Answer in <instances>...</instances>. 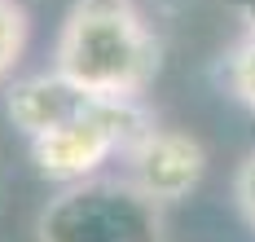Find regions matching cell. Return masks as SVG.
I'll return each mask as SVG.
<instances>
[{
	"mask_svg": "<svg viewBox=\"0 0 255 242\" xmlns=\"http://www.w3.org/2000/svg\"><path fill=\"white\" fill-rule=\"evenodd\" d=\"M26 40H31L26 9L18 0H0V84L18 71V62L26 53Z\"/></svg>",
	"mask_w": 255,
	"mask_h": 242,
	"instance_id": "cell-6",
	"label": "cell"
},
{
	"mask_svg": "<svg viewBox=\"0 0 255 242\" xmlns=\"http://www.w3.org/2000/svg\"><path fill=\"white\" fill-rule=\"evenodd\" d=\"M233 4V13L247 22V31H255V0H229Z\"/></svg>",
	"mask_w": 255,
	"mask_h": 242,
	"instance_id": "cell-9",
	"label": "cell"
},
{
	"mask_svg": "<svg viewBox=\"0 0 255 242\" xmlns=\"http://www.w3.org/2000/svg\"><path fill=\"white\" fill-rule=\"evenodd\" d=\"M124 163H128V181L150 203L167 207V203H180L203 181L207 154L189 132H172V128H154L150 123L124 150Z\"/></svg>",
	"mask_w": 255,
	"mask_h": 242,
	"instance_id": "cell-4",
	"label": "cell"
},
{
	"mask_svg": "<svg viewBox=\"0 0 255 242\" xmlns=\"http://www.w3.org/2000/svg\"><path fill=\"white\" fill-rule=\"evenodd\" d=\"M233 203H238L242 220L255 229V150L238 163V172H233Z\"/></svg>",
	"mask_w": 255,
	"mask_h": 242,
	"instance_id": "cell-8",
	"label": "cell"
},
{
	"mask_svg": "<svg viewBox=\"0 0 255 242\" xmlns=\"http://www.w3.org/2000/svg\"><path fill=\"white\" fill-rule=\"evenodd\" d=\"M150 128V115L141 110V102H124V97H106L97 110L79 115L62 128L31 136V159L35 167L62 181V185H75L97 176L115 154H124L136 136Z\"/></svg>",
	"mask_w": 255,
	"mask_h": 242,
	"instance_id": "cell-3",
	"label": "cell"
},
{
	"mask_svg": "<svg viewBox=\"0 0 255 242\" xmlns=\"http://www.w3.org/2000/svg\"><path fill=\"white\" fill-rule=\"evenodd\" d=\"M106 97L79 88L75 80H66L62 71H44V75H26L9 88V119L22 128L26 136H40L49 128H62L79 115L97 110Z\"/></svg>",
	"mask_w": 255,
	"mask_h": 242,
	"instance_id": "cell-5",
	"label": "cell"
},
{
	"mask_svg": "<svg viewBox=\"0 0 255 242\" xmlns=\"http://www.w3.org/2000/svg\"><path fill=\"white\" fill-rule=\"evenodd\" d=\"M53 71L97 97L141 102L158 75V40L132 0H75L57 31Z\"/></svg>",
	"mask_w": 255,
	"mask_h": 242,
	"instance_id": "cell-1",
	"label": "cell"
},
{
	"mask_svg": "<svg viewBox=\"0 0 255 242\" xmlns=\"http://www.w3.org/2000/svg\"><path fill=\"white\" fill-rule=\"evenodd\" d=\"M225 80H229V93L255 115V31H247L233 44L229 62H225Z\"/></svg>",
	"mask_w": 255,
	"mask_h": 242,
	"instance_id": "cell-7",
	"label": "cell"
},
{
	"mask_svg": "<svg viewBox=\"0 0 255 242\" xmlns=\"http://www.w3.org/2000/svg\"><path fill=\"white\" fill-rule=\"evenodd\" d=\"M44 242H158V203L132 181H75L40 216Z\"/></svg>",
	"mask_w": 255,
	"mask_h": 242,
	"instance_id": "cell-2",
	"label": "cell"
}]
</instances>
